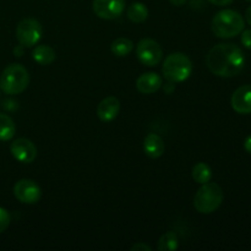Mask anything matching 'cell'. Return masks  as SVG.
Masks as SVG:
<instances>
[{"label": "cell", "instance_id": "obj_15", "mask_svg": "<svg viewBox=\"0 0 251 251\" xmlns=\"http://www.w3.org/2000/svg\"><path fill=\"white\" fill-rule=\"evenodd\" d=\"M32 58L39 65H49V64L55 60L56 54L51 47L47 46V44H42V46H38L37 48L33 49Z\"/></svg>", "mask_w": 251, "mask_h": 251}, {"label": "cell", "instance_id": "obj_25", "mask_svg": "<svg viewBox=\"0 0 251 251\" xmlns=\"http://www.w3.org/2000/svg\"><path fill=\"white\" fill-rule=\"evenodd\" d=\"M244 149H245V151L248 152V153L251 154V135H250V136H248L247 139H245Z\"/></svg>", "mask_w": 251, "mask_h": 251}, {"label": "cell", "instance_id": "obj_8", "mask_svg": "<svg viewBox=\"0 0 251 251\" xmlns=\"http://www.w3.org/2000/svg\"><path fill=\"white\" fill-rule=\"evenodd\" d=\"M14 195L20 202L34 205L42 196V190L38 184L31 179H21L14 186Z\"/></svg>", "mask_w": 251, "mask_h": 251}, {"label": "cell", "instance_id": "obj_18", "mask_svg": "<svg viewBox=\"0 0 251 251\" xmlns=\"http://www.w3.org/2000/svg\"><path fill=\"white\" fill-rule=\"evenodd\" d=\"M193 178L196 183L201 184V185L208 183L212 178V171H211L210 166L203 162L196 163L193 168Z\"/></svg>", "mask_w": 251, "mask_h": 251}, {"label": "cell", "instance_id": "obj_14", "mask_svg": "<svg viewBox=\"0 0 251 251\" xmlns=\"http://www.w3.org/2000/svg\"><path fill=\"white\" fill-rule=\"evenodd\" d=\"M164 142L157 134H149L144 140V151L150 158H159L164 153Z\"/></svg>", "mask_w": 251, "mask_h": 251}, {"label": "cell", "instance_id": "obj_19", "mask_svg": "<svg viewBox=\"0 0 251 251\" xmlns=\"http://www.w3.org/2000/svg\"><path fill=\"white\" fill-rule=\"evenodd\" d=\"M110 49H112V53L114 54V55L126 56L129 55L132 51V49H134V43H132V41H130L129 38L122 37V38H118L113 42Z\"/></svg>", "mask_w": 251, "mask_h": 251}, {"label": "cell", "instance_id": "obj_17", "mask_svg": "<svg viewBox=\"0 0 251 251\" xmlns=\"http://www.w3.org/2000/svg\"><path fill=\"white\" fill-rule=\"evenodd\" d=\"M16 126L9 115L0 113V141H9L15 136Z\"/></svg>", "mask_w": 251, "mask_h": 251}, {"label": "cell", "instance_id": "obj_6", "mask_svg": "<svg viewBox=\"0 0 251 251\" xmlns=\"http://www.w3.org/2000/svg\"><path fill=\"white\" fill-rule=\"evenodd\" d=\"M41 24L34 19H25L17 25L16 38L21 46L26 48L36 46L42 37Z\"/></svg>", "mask_w": 251, "mask_h": 251}, {"label": "cell", "instance_id": "obj_21", "mask_svg": "<svg viewBox=\"0 0 251 251\" xmlns=\"http://www.w3.org/2000/svg\"><path fill=\"white\" fill-rule=\"evenodd\" d=\"M10 222H11V216H10L9 211L0 207V234L7 229V227L10 226Z\"/></svg>", "mask_w": 251, "mask_h": 251}, {"label": "cell", "instance_id": "obj_26", "mask_svg": "<svg viewBox=\"0 0 251 251\" xmlns=\"http://www.w3.org/2000/svg\"><path fill=\"white\" fill-rule=\"evenodd\" d=\"M14 53L16 56H21L22 54H24V46H21V44H20V46H17L16 48L14 49Z\"/></svg>", "mask_w": 251, "mask_h": 251}, {"label": "cell", "instance_id": "obj_13", "mask_svg": "<svg viewBox=\"0 0 251 251\" xmlns=\"http://www.w3.org/2000/svg\"><path fill=\"white\" fill-rule=\"evenodd\" d=\"M162 87V77L156 73H146L136 80V88L144 95H152Z\"/></svg>", "mask_w": 251, "mask_h": 251}, {"label": "cell", "instance_id": "obj_9", "mask_svg": "<svg viewBox=\"0 0 251 251\" xmlns=\"http://www.w3.org/2000/svg\"><path fill=\"white\" fill-rule=\"evenodd\" d=\"M93 12L100 19L115 20L125 10V0H93Z\"/></svg>", "mask_w": 251, "mask_h": 251}, {"label": "cell", "instance_id": "obj_23", "mask_svg": "<svg viewBox=\"0 0 251 251\" xmlns=\"http://www.w3.org/2000/svg\"><path fill=\"white\" fill-rule=\"evenodd\" d=\"M131 251H151V247H149L145 243H137V244L132 245Z\"/></svg>", "mask_w": 251, "mask_h": 251}, {"label": "cell", "instance_id": "obj_2", "mask_svg": "<svg viewBox=\"0 0 251 251\" xmlns=\"http://www.w3.org/2000/svg\"><path fill=\"white\" fill-rule=\"evenodd\" d=\"M245 21L242 15L234 10L226 9L213 17L211 29L218 38H233L244 31Z\"/></svg>", "mask_w": 251, "mask_h": 251}, {"label": "cell", "instance_id": "obj_22", "mask_svg": "<svg viewBox=\"0 0 251 251\" xmlns=\"http://www.w3.org/2000/svg\"><path fill=\"white\" fill-rule=\"evenodd\" d=\"M242 43L245 48L251 50V29H245L242 32Z\"/></svg>", "mask_w": 251, "mask_h": 251}, {"label": "cell", "instance_id": "obj_20", "mask_svg": "<svg viewBox=\"0 0 251 251\" xmlns=\"http://www.w3.org/2000/svg\"><path fill=\"white\" fill-rule=\"evenodd\" d=\"M178 237L174 232H167L161 237L158 242L159 251H174L178 249Z\"/></svg>", "mask_w": 251, "mask_h": 251}, {"label": "cell", "instance_id": "obj_3", "mask_svg": "<svg viewBox=\"0 0 251 251\" xmlns=\"http://www.w3.org/2000/svg\"><path fill=\"white\" fill-rule=\"evenodd\" d=\"M223 199H225V195H223L222 188L218 184L208 181V183L202 184V186L195 194L194 206L198 212L208 215L220 208Z\"/></svg>", "mask_w": 251, "mask_h": 251}, {"label": "cell", "instance_id": "obj_27", "mask_svg": "<svg viewBox=\"0 0 251 251\" xmlns=\"http://www.w3.org/2000/svg\"><path fill=\"white\" fill-rule=\"evenodd\" d=\"M245 19H247V22L251 26V5L247 9V12H245Z\"/></svg>", "mask_w": 251, "mask_h": 251}, {"label": "cell", "instance_id": "obj_28", "mask_svg": "<svg viewBox=\"0 0 251 251\" xmlns=\"http://www.w3.org/2000/svg\"><path fill=\"white\" fill-rule=\"evenodd\" d=\"M171 2L174 6H181V5L185 4L186 0H171Z\"/></svg>", "mask_w": 251, "mask_h": 251}, {"label": "cell", "instance_id": "obj_7", "mask_svg": "<svg viewBox=\"0 0 251 251\" xmlns=\"http://www.w3.org/2000/svg\"><path fill=\"white\" fill-rule=\"evenodd\" d=\"M136 55L137 59L144 65L152 68V66H156L161 63L162 56H163V50H162L161 46L154 39L146 38L140 41L139 44H137Z\"/></svg>", "mask_w": 251, "mask_h": 251}, {"label": "cell", "instance_id": "obj_12", "mask_svg": "<svg viewBox=\"0 0 251 251\" xmlns=\"http://www.w3.org/2000/svg\"><path fill=\"white\" fill-rule=\"evenodd\" d=\"M120 112V102L115 97H107L98 104L97 115L103 123H110L118 117Z\"/></svg>", "mask_w": 251, "mask_h": 251}, {"label": "cell", "instance_id": "obj_29", "mask_svg": "<svg viewBox=\"0 0 251 251\" xmlns=\"http://www.w3.org/2000/svg\"><path fill=\"white\" fill-rule=\"evenodd\" d=\"M247 1H251V0H247Z\"/></svg>", "mask_w": 251, "mask_h": 251}, {"label": "cell", "instance_id": "obj_4", "mask_svg": "<svg viewBox=\"0 0 251 251\" xmlns=\"http://www.w3.org/2000/svg\"><path fill=\"white\" fill-rule=\"evenodd\" d=\"M29 75L26 68L20 64H11L4 69L0 76V90L6 95H19L27 88Z\"/></svg>", "mask_w": 251, "mask_h": 251}, {"label": "cell", "instance_id": "obj_10", "mask_svg": "<svg viewBox=\"0 0 251 251\" xmlns=\"http://www.w3.org/2000/svg\"><path fill=\"white\" fill-rule=\"evenodd\" d=\"M10 151L16 161L25 164L32 163L37 157V149L33 142L24 137L15 140L10 146Z\"/></svg>", "mask_w": 251, "mask_h": 251}, {"label": "cell", "instance_id": "obj_5", "mask_svg": "<svg viewBox=\"0 0 251 251\" xmlns=\"http://www.w3.org/2000/svg\"><path fill=\"white\" fill-rule=\"evenodd\" d=\"M162 73L164 78L172 83L183 82L188 80L193 73V63L183 53H173L164 59Z\"/></svg>", "mask_w": 251, "mask_h": 251}, {"label": "cell", "instance_id": "obj_1", "mask_svg": "<svg viewBox=\"0 0 251 251\" xmlns=\"http://www.w3.org/2000/svg\"><path fill=\"white\" fill-rule=\"evenodd\" d=\"M206 64L211 73L220 77H233L244 69L245 55L233 43H221L208 51Z\"/></svg>", "mask_w": 251, "mask_h": 251}, {"label": "cell", "instance_id": "obj_24", "mask_svg": "<svg viewBox=\"0 0 251 251\" xmlns=\"http://www.w3.org/2000/svg\"><path fill=\"white\" fill-rule=\"evenodd\" d=\"M208 1L212 2L213 5H217V6H227V5L232 4L234 0H208Z\"/></svg>", "mask_w": 251, "mask_h": 251}, {"label": "cell", "instance_id": "obj_11", "mask_svg": "<svg viewBox=\"0 0 251 251\" xmlns=\"http://www.w3.org/2000/svg\"><path fill=\"white\" fill-rule=\"evenodd\" d=\"M230 104L239 114H251V85L237 88L230 98Z\"/></svg>", "mask_w": 251, "mask_h": 251}, {"label": "cell", "instance_id": "obj_16", "mask_svg": "<svg viewBox=\"0 0 251 251\" xmlns=\"http://www.w3.org/2000/svg\"><path fill=\"white\" fill-rule=\"evenodd\" d=\"M126 16L131 22L141 24V22L146 21V19L149 17V9L142 2H134L127 7Z\"/></svg>", "mask_w": 251, "mask_h": 251}]
</instances>
